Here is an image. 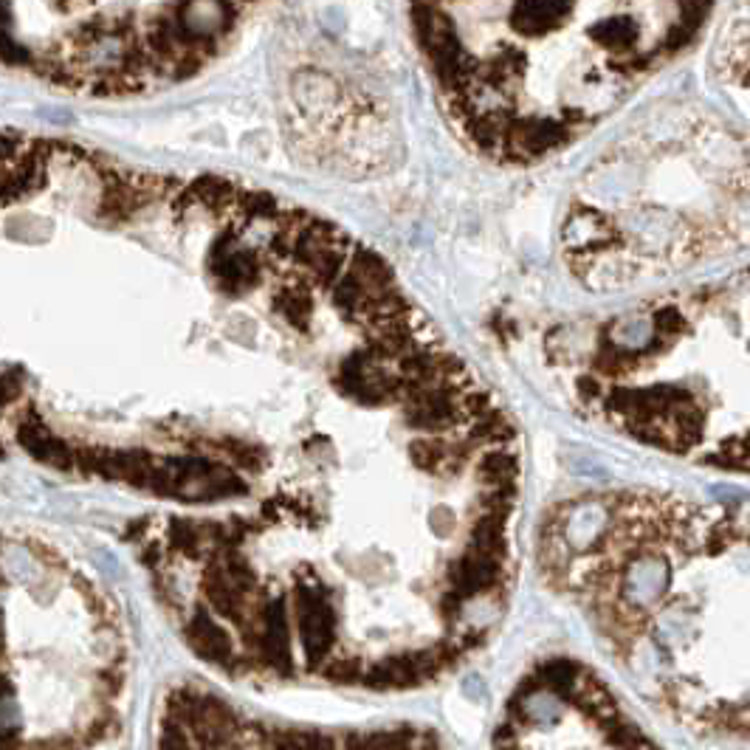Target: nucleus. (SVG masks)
I'll list each match as a JSON object with an SVG mask.
<instances>
[{
    "instance_id": "nucleus-1",
    "label": "nucleus",
    "mask_w": 750,
    "mask_h": 750,
    "mask_svg": "<svg viewBox=\"0 0 750 750\" xmlns=\"http://www.w3.org/2000/svg\"><path fill=\"white\" fill-rule=\"evenodd\" d=\"M717 0H404L446 116L485 156L562 150L700 34Z\"/></svg>"
},
{
    "instance_id": "nucleus-2",
    "label": "nucleus",
    "mask_w": 750,
    "mask_h": 750,
    "mask_svg": "<svg viewBox=\"0 0 750 750\" xmlns=\"http://www.w3.org/2000/svg\"><path fill=\"white\" fill-rule=\"evenodd\" d=\"M271 0H0V68L91 96L198 77Z\"/></svg>"
},
{
    "instance_id": "nucleus-3",
    "label": "nucleus",
    "mask_w": 750,
    "mask_h": 750,
    "mask_svg": "<svg viewBox=\"0 0 750 750\" xmlns=\"http://www.w3.org/2000/svg\"><path fill=\"white\" fill-rule=\"evenodd\" d=\"M17 440L34 460L54 466V469H77V449L71 443H65L57 435L48 432V426L37 412H26L20 423H17Z\"/></svg>"
},
{
    "instance_id": "nucleus-4",
    "label": "nucleus",
    "mask_w": 750,
    "mask_h": 750,
    "mask_svg": "<svg viewBox=\"0 0 750 750\" xmlns=\"http://www.w3.org/2000/svg\"><path fill=\"white\" fill-rule=\"evenodd\" d=\"M20 395H23V375L17 370L0 375V412L9 407L12 401H17Z\"/></svg>"
},
{
    "instance_id": "nucleus-5",
    "label": "nucleus",
    "mask_w": 750,
    "mask_h": 750,
    "mask_svg": "<svg viewBox=\"0 0 750 750\" xmlns=\"http://www.w3.org/2000/svg\"><path fill=\"white\" fill-rule=\"evenodd\" d=\"M0 655H3V621H0Z\"/></svg>"
}]
</instances>
